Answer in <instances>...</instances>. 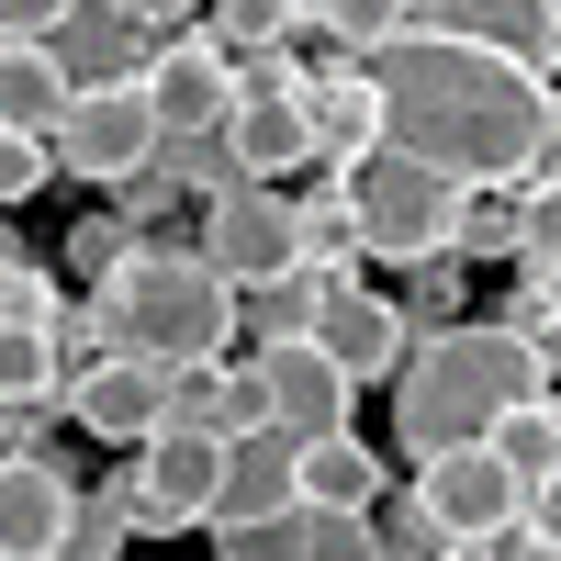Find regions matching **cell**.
I'll return each instance as SVG.
<instances>
[{
    "instance_id": "27",
    "label": "cell",
    "mask_w": 561,
    "mask_h": 561,
    "mask_svg": "<svg viewBox=\"0 0 561 561\" xmlns=\"http://www.w3.org/2000/svg\"><path fill=\"white\" fill-rule=\"evenodd\" d=\"M494 325L539 359V382H561V280H517V304H505Z\"/></svg>"
},
{
    "instance_id": "28",
    "label": "cell",
    "mask_w": 561,
    "mask_h": 561,
    "mask_svg": "<svg viewBox=\"0 0 561 561\" xmlns=\"http://www.w3.org/2000/svg\"><path fill=\"white\" fill-rule=\"evenodd\" d=\"M124 550H135L124 494H113V483H79V517H68V550H57V561H124Z\"/></svg>"
},
{
    "instance_id": "17",
    "label": "cell",
    "mask_w": 561,
    "mask_h": 561,
    "mask_svg": "<svg viewBox=\"0 0 561 561\" xmlns=\"http://www.w3.org/2000/svg\"><path fill=\"white\" fill-rule=\"evenodd\" d=\"M169 427H192V438H214V449H237L248 427H270L259 415V382L237 359H203V370H169Z\"/></svg>"
},
{
    "instance_id": "22",
    "label": "cell",
    "mask_w": 561,
    "mask_h": 561,
    "mask_svg": "<svg viewBox=\"0 0 561 561\" xmlns=\"http://www.w3.org/2000/svg\"><path fill=\"white\" fill-rule=\"evenodd\" d=\"M203 45L225 68H259V57L293 45V0H225V12H203Z\"/></svg>"
},
{
    "instance_id": "8",
    "label": "cell",
    "mask_w": 561,
    "mask_h": 561,
    "mask_svg": "<svg viewBox=\"0 0 561 561\" xmlns=\"http://www.w3.org/2000/svg\"><path fill=\"white\" fill-rule=\"evenodd\" d=\"M45 158H57L68 180H102V192H124V180L158 158V113H147V90H135V79L68 90V113H57V135H45Z\"/></svg>"
},
{
    "instance_id": "6",
    "label": "cell",
    "mask_w": 561,
    "mask_h": 561,
    "mask_svg": "<svg viewBox=\"0 0 561 561\" xmlns=\"http://www.w3.org/2000/svg\"><path fill=\"white\" fill-rule=\"evenodd\" d=\"M404 494L427 505L438 550H505V539H528V494L505 483L494 449H438V460H415Z\"/></svg>"
},
{
    "instance_id": "19",
    "label": "cell",
    "mask_w": 561,
    "mask_h": 561,
    "mask_svg": "<svg viewBox=\"0 0 561 561\" xmlns=\"http://www.w3.org/2000/svg\"><path fill=\"white\" fill-rule=\"evenodd\" d=\"M57 113H68V68L45 57V45H0V135H57Z\"/></svg>"
},
{
    "instance_id": "36",
    "label": "cell",
    "mask_w": 561,
    "mask_h": 561,
    "mask_svg": "<svg viewBox=\"0 0 561 561\" xmlns=\"http://www.w3.org/2000/svg\"><path fill=\"white\" fill-rule=\"evenodd\" d=\"M12 449H34V415H23V404H0V460H12Z\"/></svg>"
},
{
    "instance_id": "15",
    "label": "cell",
    "mask_w": 561,
    "mask_h": 561,
    "mask_svg": "<svg viewBox=\"0 0 561 561\" xmlns=\"http://www.w3.org/2000/svg\"><path fill=\"white\" fill-rule=\"evenodd\" d=\"M225 158H237V180L280 192V180L314 158V113H304V90H248V102L225 113Z\"/></svg>"
},
{
    "instance_id": "4",
    "label": "cell",
    "mask_w": 561,
    "mask_h": 561,
    "mask_svg": "<svg viewBox=\"0 0 561 561\" xmlns=\"http://www.w3.org/2000/svg\"><path fill=\"white\" fill-rule=\"evenodd\" d=\"M348 248H370V259H393V270H438L449 248H460V214H472V192H449V180H427L415 158H359L348 180Z\"/></svg>"
},
{
    "instance_id": "11",
    "label": "cell",
    "mask_w": 561,
    "mask_h": 561,
    "mask_svg": "<svg viewBox=\"0 0 561 561\" xmlns=\"http://www.w3.org/2000/svg\"><path fill=\"white\" fill-rule=\"evenodd\" d=\"M57 404L79 415L90 438H113V449H147V438L169 427V370H147V359L102 348V359H79L68 382H57Z\"/></svg>"
},
{
    "instance_id": "10",
    "label": "cell",
    "mask_w": 561,
    "mask_h": 561,
    "mask_svg": "<svg viewBox=\"0 0 561 561\" xmlns=\"http://www.w3.org/2000/svg\"><path fill=\"white\" fill-rule=\"evenodd\" d=\"M248 382H259V415L280 438H337L348 427V404H359V382L337 359H325L314 337H293V348H248Z\"/></svg>"
},
{
    "instance_id": "32",
    "label": "cell",
    "mask_w": 561,
    "mask_h": 561,
    "mask_svg": "<svg viewBox=\"0 0 561 561\" xmlns=\"http://www.w3.org/2000/svg\"><path fill=\"white\" fill-rule=\"evenodd\" d=\"M45 180H57V158H45L34 135H0V214H12V203H34Z\"/></svg>"
},
{
    "instance_id": "26",
    "label": "cell",
    "mask_w": 561,
    "mask_h": 561,
    "mask_svg": "<svg viewBox=\"0 0 561 561\" xmlns=\"http://www.w3.org/2000/svg\"><path fill=\"white\" fill-rule=\"evenodd\" d=\"M158 180H169L180 203H225V192H237V158H225V135H169Z\"/></svg>"
},
{
    "instance_id": "37",
    "label": "cell",
    "mask_w": 561,
    "mask_h": 561,
    "mask_svg": "<svg viewBox=\"0 0 561 561\" xmlns=\"http://www.w3.org/2000/svg\"><path fill=\"white\" fill-rule=\"evenodd\" d=\"M494 561H561V550H539V539H505V550H494Z\"/></svg>"
},
{
    "instance_id": "21",
    "label": "cell",
    "mask_w": 561,
    "mask_h": 561,
    "mask_svg": "<svg viewBox=\"0 0 561 561\" xmlns=\"http://www.w3.org/2000/svg\"><path fill=\"white\" fill-rule=\"evenodd\" d=\"M293 34H314L337 68H370L393 45V0H293Z\"/></svg>"
},
{
    "instance_id": "33",
    "label": "cell",
    "mask_w": 561,
    "mask_h": 561,
    "mask_svg": "<svg viewBox=\"0 0 561 561\" xmlns=\"http://www.w3.org/2000/svg\"><path fill=\"white\" fill-rule=\"evenodd\" d=\"M68 259H79V270H90V293H102V280H113V270H124V259H135V237H124V225H113V214H102V225H79V237H68Z\"/></svg>"
},
{
    "instance_id": "38",
    "label": "cell",
    "mask_w": 561,
    "mask_h": 561,
    "mask_svg": "<svg viewBox=\"0 0 561 561\" xmlns=\"http://www.w3.org/2000/svg\"><path fill=\"white\" fill-rule=\"evenodd\" d=\"M0 304H12V259H0Z\"/></svg>"
},
{
    "instance_id": "24",
    "label": "cell",
    "mask_w": 561,
    "mask_h": 561,
    "mask_svg": "<svg viewBox=\"0 0 561 561\" xmlns=\"http://www.w3.org/2000/svg\"><path fill=\"white\" fill-rule=\"evenodd\" d=\"M314 314H325V280H270V293L237 304L248 348H293V337H314Z\"/></svg>"
},
{
    "instance_id": "20",
    "label": "cell",
    "mask_w": 561,
    "mask_h": 561,
    "mask_svg": "<svg viewBox=\"0 0 561 561\" xmlns=\"http://www.w3.org/2000/svg\"><path fill=\"white\" fill-rule=\"evenodd\" d=\"M494 460H505V483H517L528 505L561 483V393H539V404H517V415H505V427L483 438Z\"/></svg>"
},
{
    "instance_id": "31",
    "label": "cell",
    "mask_w": 561,
    "mask_h": 561,
    "mask_svg": "<svg viewBox=\"0 0 561 561\" xmlns=\"http://www.w3.org/2000/svg\"><path fill=\"white\" fill-rule=\"evenodd\" d=\"M449 259H460V270H472V259H505V270H517V214H505V192L460 214V248H449Z\"/></svg>"
},
{
    "instance_id": "16",
    "label": "cell",
    "mask_w": 561,
    "mask_h": 561,
    "mask_svg": "<svg viewBox=\"0 0 561 561\" xmlns=\"http://www.w3.org/2000/svg\"><path fill=\"white\" fill-rule=\"evenodd\" d=\"M304 113H314V169L325 180H348L359 158H382V90H370V68L304 79Z\"/></svg>"
},
{
    "instance_id": "5",
    "label": "cell",
    "mask_w": 561,
    "mask_h": 561,
    "mask_svg": "<svg viewBox=\"0 0 561 561\" xmlns=\"http://www.w3.org/2000/svg\"><path fill=\"white\" fill-rule=\"evenodd\" d=\"M192 259L225 280V293H270V280H304V237H293V192H259V180H237L225 203H203L192 225Z\"/></svg>"
},
{
    "instance_id": "25",
    "label": "cell",
    "mask_w": 561,
    "mask_h": 561,
    "mask_svg": "<svg viewBox=\"0 0 561 561\" xmlns=\"http://www.w3.org/2000/svg\"><path fill=\"white\" fill-rule=\"evenodd\" d=\"M505 214H517V280H561V180L505 192Z\"/></svg>"
},
{
    "instance_id": "12",
    "label": "cell",
    "mask_w": 561,
    "mask_h": 561,
    "mask_svg": "<svg viewBox=\"0 0 561 561\" xmlns=\"http://www.w3.org/2000/svg\"><path fill=\"white\" fill-rule=\"evenodd\" d=\"M68 517H79V472L68 460H45V449L0 460V561H57Z\"/></svg>"
},
{
    "instance_id": "3",
    "label": "cell",
    "mask_w": 561,
    "mask_h": 561,
    "mask_svg": "<svg viewBox=\"0 0 561 561\" xmlns=\"http://www.w3.org/2000/svg\"><path fill=\"white\" fill-rule=\"evenodd\" d=\"M79 314H90L102 348L147 359V370H203V359L237 348V293H225L192 248H135Z\"/></svg>"
},
{
    "instance_id": "2",
    "label": "cell",
    "mask_w": 561,
    "mask_h": 561,
    "mask_svg": "<svg viewBox=\"0 0 561 561\" xmlns=\"http://www.w3.org/2000/svg\"><path fill=\"white\" fill-rule=\"evenodd\" d=\"M539 359L505 337L494 314H449V325H415L404 370H393V438L404 460H438V449H483L517 404H539Z\"/></svg>"
},
{
    "instance_id": "7",
    "label": "cell",
    "mask_w": 561,
    "mask_h": 561,
    "mask_svg": "<svg viewBox=\"0 0 561 561\" xmlns=\"http://www.w3.org/2000/svg\"><path fill=\"white\" fill-rule=\"evenodd\" d=\"M135 539H180V528H214V494H225V449L192 427H158L135 449V472H113Z\"/></svg>"
},
{
    "instance_id": "14",
    "label": "cell",
    "mask_w": 561,
    "mask_h": 561,
    "mask_svg": "<svg viewBox=\"0 0 561 561\" xmlns=\"http://www.w3.org/2000/svg\"><path fill=\"white\" fill-rule=\"evenodd\" d=\"M393 494V472H382V449L370 438H293V505L325 528V517H370V505Z\"/></svg>"
},
{
    "instance_id": "29",
    "label": "cell",
    "mask_w": 561,
    "mask_h": 561,
    "mask_svg": "<svg viewBox=\"0 0 561 561\" xmlns=\"http://www.w3.org/2000/svg\"><path fill=\"white\" fill-rule=\"evenodd\" d=\"M314 550V517L304 505H280V517H237V528H214V561H304Z\"/></svg>"
},
{
    "instance_id": "1",
    "label": "cell",
    "mask_w": 561,
    "mask_h": 561,
    "mask_svg": "<svg viewBox=\"0 0 561 561\" xmlns=\"http://www.w3.org/2000/svg\"><path fill=\"white\" fill-rule=\"evenodd\" d=\"M370 90H382V147L415 158L449 192H528L550 169V79L483 57V45H449L415 12H393V45L370 57Z\"/></svg>"
},
{
    "instance_id": "34",
    "label": "cell",
    "mask_w": 561,
    "mask_h": 561,
    "mask_svg": "<svg viewBox=\"0 0 561 561\" xmlns=\"http://www.w3.org/2000/svg\"><path fill=\"white\" fill-rule=\"evenodd\" d=\"M68 0H0V45H57Z\"/></svg>"
},
{
    "instance_id": "39",
    "label": "cell",
    "mask_w": 561,
    "mask_h": 561,
    "mask_svg": "<svg viewBox=\"0 0 561 561\" xmlns=\"http://www.w3.org/2000/svg\"><path fill=\"white\" fill-rule=\"evenodd\" d=\"M550 45H561V0H550Z\"/></svg>"
},
{
    "instance_id": "18",
    "label": "cell",
    "mask_w": 561,
    "mask_h": 561,
    "mask_svg": "<svg viewBox=\"0 0 561 561\" xmlns=\"http://www.w3.org/2000/svg\"><path fill=\"white\" fill-rule=\"evenodd\" d=\"M280 505H293V438H280V427H248L237 449H225L214 528H237V517H280Z\"/></svg>"
},
{
    "instance_id": "9",
    "label": "cell",
    "mask_w": 561,
    "mask_h": 561,
    "mask_svg": "<svg viewBox=\"0 0 561 561\" xmlns=\"http://www.w3.org/2000/svg\"><path fill=\"white\" fill-rule=\"evenodd\" d=\"M135 90H147V113H158V147L169 135H225V113H237V68L203 45V23L147 45V57H135Z\"/></svg>"
},
{
    "instance_id": "35",
    "label": "cell",
    "mask_w": 561,
    "mask_h": 561,
    "mask_svg": "<svg viewBox=\"0 0 561 561\" xmlns=\"http://www.w3.org/2000/svg\"><path fill=\"white\" fill-rule=\"evenodd\" d=\"M304 561H382V539H370V517H325Z\"/></svg>"
},
{
    "instance_id": "30",
    "label": "cell",
    "mask_w": 561,
    "mask_h": 561,
    "mask_svg": "<svg viewBox=\"0 0 561 561\" xmlns=\"http://www.w3.org/2000/svg\"><path fill=\"white\" fill-rule=\"evenodd\" d=\"M370 539H382V561H449L415 494H382V505H370Z\"/></svg>"
},
{
    "instance_id": "13",
    "label": "cell",
    "mask_w": 561,
    "mask_h": 561,
    "mask_svg": "<svg viewBox=\"0 0 561 561\" xmlns=\"http://www.w3.org/2000/svg\"><path fill=\"white\" fill-rule=\"evenodd\" d=\"M404 337H415V314H404L393 293H359V280H348V293H325V314H314V348L337 359L359 393L404 370Z\"/></svg>"
},
{
    "instance_id": "23",
    "label": "cell",
    "mask_w": 561,
    "mask_h": 561,
    "mask_svg": "<svg viewBox=\"0 0 561 561\" xmlns=\"http://www.w3.org/2000/svg\"><path fill=\"white\" fill-rule=\"evenodd\" d=\"M0 404L57 415V337H45V325H12V314H0Z\"/></svg>"
}]
</instances>
